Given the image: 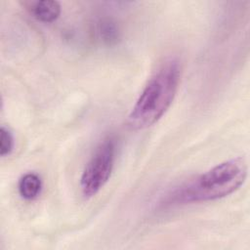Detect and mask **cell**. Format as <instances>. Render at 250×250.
<instances>
[{
  "mask_svg": "<svg viewBox=\"0 0 250 250\" xmlns=\"http://www.w3.org/2000/svg\"><path fill=\"white\" fill-rule=\"evenodd\" d=\"M21 3L30 16L42 22H53L61 14V5L54 0H25Z\"/></svg>",
  "mask_w": 250,
  "mask_h": 250,
  "instance_id": "4",
  "label": "cell"
},
{
  "mask_svg": "<svg viewBox=\"0 0 250 250\" xmlns=\"http://www.w3.org/2000/svg\"><path fill=\"white\" fill-rule=\"evenodd\" d=\"M14 137L9 128L2 126L0 129V153L2 156L9 155L14 148Z\"/></svg>",
  "mask_w": 250,
  "mask_h": 250,
  "instance_id": "7",
  "label": "cell"
},
{
  "mask_svg": "<svg viewBox=\"0 0 250 250\" xmlns=\"http://www.w3.org/2000/svg\"><path fill=\"white\" fill-rule=\"evenodd\" d=\"M42 181L35 173H26L19 181L18 190L20 195L25 200L35 199L41 192Z\"/></svg>",
  "mask_w": 250,
  "mask_h": 250,
  "instance_id": "5",
  "label": "cell"
},
{
  "mask_svg": "<svg viewBox=\"0 0 250 250\" xmlns=\"http://www.w3.org/2000/svg\"><path fill=\"white\" fill-rule=\"evenodd\" d=\"M115 153V140L111 137L104 139L95 149L80 179V188L84 197L94 196L106 184L113 170Z\"/></svg>",
  "mask_w": 250,
  "mask_h": 250,
  "instance_id": "3",
  "label": "cell"
},
{
  "mask_svg": "<svg viewBox=\"0 0 250 250\" xmlns=\"http://www.w3.org/2000/svg\"><path fill=\"white\" fill-rule=\"evenodd\" d=\"M97 34L100 40L105 45L112 46L120 39L119 27L114 21L105 18L99 21L97 25Z\"/></svg>",
  "mask_w": 250,
  "mask_h": 250,
  "instance_id": "6",
  "label": "cell"
},
{
  "mask_svg": "<svg viewBox=\"0 0 250 250\" xmlns=\"http://www.w3.org/2000/svg\"><path fill=\"white\" fill-rule=\"evenodd\" d=\"M181 63L177 59L166 60L152 74L138 97L127 123L134 130H142L156 123L168 110L178 91Z\"/></svg>",
  "mask_w": 250,
  "mask_h": 250,
  "instance_id": "2",
  "label": "cell"
},
{
  "mask_svg": "<svg viewBox=\"0 0 250 250\" xmlns=\"http://www.w3.org/2000/svg\"><path fill=\"white\" fill-rule=\"evenodd\" d=\"M247 177L243 157L224 161L200 176L183 184L164 199V205H179L216 200L238 189Z\"/></svg>",
  "mask_w": 250,
  "mask_h": 250,
  "instance_id": "1",
  "label": "cell"
}]
</instances>
